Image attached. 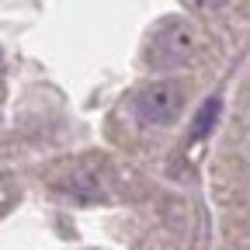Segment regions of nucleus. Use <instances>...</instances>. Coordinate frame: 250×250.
<instances>
[{"label": "nucleus", "mask_w": 250, "mask_h": 250, "mask_svg": "<svg viewBox=\"0 0 250 250\" xmlns=\"http://www.w3.org/2000/svg\"><path fill=\"white\" fill-rule=\"evenodd\" d=\"M195 49H198V39L191 24H184L181 18H164L149 28L143 59L149 70H177L195 56Z\"/></svg>", "instance_id": "nucleus-1"}, {"label": "nucleus", "mask_w": 250, "mask_h": 250, "mask_svg": "<svg viewBox=\"0 0 250 250\" xmlns=\"http://www.w3.org/2000/svg\"><path fill=\"white\" fill-rule=\"evenodd\" d=\"M181 4L188 7V11H198V14H205V11H219L226 4V0H181Z\"/></svg>", "instance_id": "nucleus-5"}, {"label": "nucleus", "mask_w": 250, "mask_h": 250, "mask_svg": "<svg viewBox=\"0 0 250 250\" xmlns=\"http://www.w3.org/2000/svg\"><path fill=\"white\" fill-rule=\"evenodd\" d=\"M219 111H223V101H219V98H208V101L198 108L195 122H191V139H205V136L212 132V125L219 122Z\"/></svg>", "instance_id": "nucleus-4"}, {"label": "nucleus", "mask_w": 250, "mask_h": 250, "mask_svg": "<svg viewBox=\"0 0 250 250\" xmlns=\"http://www.w3.org/2000/svg\"><path fill=\"white\" fill-rule=\"evenodd\" d=\"M184 108V87L177 80H156L146 90H139L136 111L146 125H170Z\"/></svg>", "instance_id": "nucleus-2"}, {"label": "nucleus", "mask_w": 250, "mask_h": 250, "mask_svg": "<svg viewBox=\"0 0 250 250\" xmlns=\"http://www.w3.org/2000/svg\"><path fill=\"white\" fill-rule=\"evenodd\" d=\"M59 191L73 202H101L108 198V174L101 164H80L59 181Z\"/></svg>", "instance_id": "nucleus-3"}]
</instances>
